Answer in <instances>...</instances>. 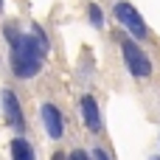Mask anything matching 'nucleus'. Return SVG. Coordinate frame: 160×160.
<instances>
[{
    "instance_id": "obj_2",
    "label": "nucleus",
    "mask_w": 160,
    "mask_h": 160,
    "mask_svg": "<svg viewBox=\"0 0 160 160\" xmlns=\"http://www.w3.org/2000/svg\"><path fill=\"white\" fill-rule=\"evenodd\" d=\"M121 51H124V59H127V68L138 76V79H146L152 73V62L146 59V53L132 42V39H124L121 42Z\"/></svg>"
},
{
    "instance_id": "obj_10",
    "label": "nucleus",
    "mask_w": 160,
    "mask_h": 160,
    "mask_svg": "<svg viewBox=\"0 0 160 160\" xmlns=\"http://www.w3.org/2000/svg\"><path fill=\"white\" fill-rule=\"evenodd\" d=\"M93 158H96V160H110L104 152H101V149H96V152H93Z\"/></svg>"
},
{
    "instance_id": "obj_8",
    "label": "nucleus",
    "mask_w": 160,
    "mask_h": 160,
    "mask_svg": "<svg viewBox=\"0 0 160 160\" xmlns=\"http://www.w3.org/2000/svg\"><path fill=\"white\" fill-rule=\"evenodd\" d=\"M87 8H90L87 14H90L93 25H101V22H104V17H101V8H98V6H87Z\"/></svg>"
},
{
    "instance_id": "obj_3",
    "label": "nucleus",
    "mask_w": 160,
    "mask_h": 160,
    "mask_svg": "<svg viewBox=\"0 0 160 160\" xmlns=\"http://www.w3.org/2000/svg\"><path fill=\"white\" fill-rule=\"evenodd\" d=\"M115 17H118V20H121V22H124V25H127V28L138 37V39H143V37L149 34L146 22L141 20V14H138L129 3H124V0H121V3H115Z\"/></svg>"
},
{
    "instance_id": "obj_7",
    "label": "nucleus",
    "mask_w": 160,
    "mask_h": 160,
    "mask_svg": "<svg viewBox=\"0 0 160 160\" xmlns=\"http://www.w3.org/2000/svg\"><path fill=\"white\" fill-rule=\"evenodd\" d=\"M11 158H14V160H34V149H31V143L22 141V138L11 141Z\"/></svg>"
},
{
    "instance_id": "obj_6",
    "label": "nucleus",
    "mask_w": 160,
    "mask_h": 160,
    "mask_svg": "<svg viewBox=\"0 0 160 160\" xmlns=\"http://www.w3.org/2000/svg\"><path fill=\"white\" fill-rule=\"evenodd\" d=\"M82 115H84V124L90 132H98L101 129V115H98V107H96V98L93 96H84L82 98Z\"/></svg>"
},
{
    "instance_id": "obj_11",
    "label": "nucleus",
    "mask_w": 160,
    "mask_h": 160,
    "mask_svg": "<svg viewBox=\"0 0 160 160\" xmlns=\"http://www.w3.org/2000/svg\"><path fill=\"white\" fill-rule=\"evenodd\" d=\"M53 160H65V155H62V152H56V155H53Z\"/></svg>"
},
{
    "instance_id": "obj_5",
    "label": "nucleus",
    "mask_w": 160,
    "mask_h": 160,
    "mask_svg": "<svg viewBox=\"0 0 160 160\" xmlns=\"http://www.w3.org/2000/svg\"><path fill=\"white\" fill-rule=\"evenodd\" d=\"M42 124H45V129H48V135L51 138H62V115H59V110L53 107V104H45L42 107Z\"/></svg>"
},
{
    "instance_id": "obj_9",
    "label": "nucleus",
    "mask_w": 160,
    "mask_h": 160,
    "mask_svg": "<svg viewBox=\"0 0 160 160\" xmlns=\"http://www.w3.org/2000/svg\"><path fill=\"white\" fill-rule=\"evenodd\" d=\"M70 160H90V158H87L84 152H73V155H70Z\"/></svg>"
},
{
    "instance_id": "obj_12",
    "label": "nucleus",
    "mask_w": 160,
    "mask_h": 160,
    "mask_svg": "<svg viewBox=\"0 0 160 160\" xmlns=\"http://www.w3.org/2000/svg\"><path fill=\"white\" fill-rule=\"evenodd\" d=\"M152 160H160V158H152Z\"/></svg>"
},
{
    "instance_id": "obj_1",
    "label": "nucleus",
    "mask_w": 160,
    "mask_h": 160,
    "mask_svg": "<svg viewBox=\"0 0 160 160\" xmlns=\"http://www.w3.org/2000/svg\"><path fill=\"white\" fill-rule=\"evenodd\" d=\"M8 39H11V70L17 79H31L39 73L45 51H48V39L42 34H14V28H8Z\"/></svg>"
},
{
    "instance_id": "obj_4",
    "label": "nucleus",
    "mask_w": 160,
    "mask_h": 160,
    "mask_svg": "<svg viewBox=\"0 0 160 160\" xmlns=\"http://www.w3.org/2000/svg\"><path fill=\"white\" fill-rule=\"evenodd\" d=\"M3 110H6V118L14 129H22L25 127V118H22V110H20V101L11 90H3Z\"/></svg>"
}]
</instances>
